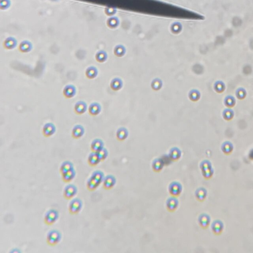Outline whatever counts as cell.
<instances>
[{"mask_svg":"<svg viewBox=\"0 0 253 253\" xmlns=\"http://www.w3.org/2000/svg\"><path fill=\"white\" fill-rule=\"evenodd\" d=\"M62 238V234L58 229L51 230L46 236V242L49 246L54 247L59 243Z\"/></svg>","mask_w":253,"mask_h":253,"instance_id":"obj_1","label":"cell"},{"mask_svg":"<svg viewBox=\"0 0 253 253\" xmlns=\"http://www.w3.org/2000/svg\"><path fill=\"white\" fill-rule=\"evenodd\" d=\"M59 217V212L58 210L54 209H49L45 215L44 223L48 226H51L57 222Z\"/></svg>","mask_w":253,"mask_h":253,"instance_id":"obj_2","label":"cell"},{"mask_svg":"<svg viewBox=\"0 0 253 253\" xmlns=\"http://www.w3.org/2000/svg\"><path fill=\"white\" fill-rule=\"evenodd\" d=\"M83 201L78 198H73L70 202L68 206V211L71 215H76L81 211L83 208Z\"/></svg>","mask_w":253,"mask_h":253,"instance_id":"obj_3","label":"cell"},{"mask_svg":"<svg viewBox=\"0 0 253 253\" xmlns=\"http://www.w3.org/2000/svg\"><path fill=\"white\" fill-rule=\"evenodd\" d=\"M78 192L76 186L73 184H69L64 187L63 196L67 200H72L74 198Z\"/></svg>","mask_w":253,"mask_h":253,"instance_id":"obj_4","label":"cell"},{"mask_svg":"<svg viewBox=\"0 0 253 253\" xmlns=\"http://www.w3.org/2000/svg\"><path fill=\"white\" fill-rule=\"evenodd\" d=\"M168 190L171 196L178 197L181 195L182 191V186L179 182L174 181L169 184Z\"/></svg>","mask_w":253,"mask_h":253,"instance_id":"obj_5","label":"cell"},{"mask_svg":"<svg viewBox=\"0 0 253 253\" xmlns=\"http://www.w3.org/2000/svg\"><path fill=\"white\" fill-rule=\"evenodd\" d=\"M56 130L57 128L54 123L48 122L43 126L42 133L45 138H49L55 134Z\"/></svg>","mask_w":253,"mask_h":253,"instance_id":"obj_6","label":"cell"},{"mask_svg":"<svg viewBox=\"0 0 253 253\" xmlns=\"http://www.w3.org/2000/svg\"><path fill=\"white\" fill-rule=\"evenodd\" d=\"M179 205V201L177 197L172 196L168 198L166 201V206L167 210L169 212L176 211Z\"/></svg>","mask_w":253,"mask_h":253,"instance_id":"obj_7","label":"cell"},{"mask_svg":"<svg viewBox=\"0 0 253 253\" xmlns=\"http://www.w3.org/2000/svg\"><path fill=\"white\" fill-rule=\"evenodd\" d=\"M76 88L72 84L66 85L63 89V95L67 99H70L75 96L76 95Z\"/></svg>","mask_w":253,"mask_h":253,"instance_id":"obj_8","label":"cell"},{"mask_svg":"<svg viewBox=\"0 0 253 253\" xmlns=\"http://www.w3.org/2000/svg\"><path fill=\"white\" fill-rule=\"evenodd\" d=\"M116 178L112 174H108L105 177L103 180V187L105 190H110L113 188L116 183Z\"/></svg>","mask_w":253,"mask_h":253,"instance_id":"obj_9","label":"cell"},{"mask_svg":"<svg viewBox=\"0 0 253 253\" xmlns=\"http://www.w3.org/2000/svg\"><path fill=\"white\" fill-rule=\"evenodd\" d=\"M88 109V105L85 101H78L74 106V110L76 114L81 115L86 113Z\"/></svg>","mask_w":253,"mask_h":253,"instance_id":"obj_10","label":"cell"},{"mask_svg":"<svg viewBox=\"0 0 253 253\" xmlns=\"http://www.w3.org/2000/svg\"><path fill=\"white\" fill-rule=\"evenodd\" d=\"M85 132V128L84 126L81 125H76L73 126L72 130V137L75 139H78L84 135Z\"/></svg>","mask_w":253,"mask_h":253,"instance_id":"obj_11","label":"cell"},{"mask_svg":"<svg viewBox=\"0 0 253 253\" xmlns=\"http://www.w3.org/2000/svg\"><path fill=\"white\" fill-rule=\"evenodd\" d=\"M102 109L101 104L97 102H93L90 104L88 107V112L90 115L95 117L100 114Z\"/></svg>","mask_w":253,"mask_h":253,"instance_id":"obj_12","label":"cell"},{"mask_svg":"<svg viewBox=\"0 0 253 253\" xmlns=\"http://www.w3.org/2000/svg\"><path fill=\"white\" fill-rule=\"evenodd\" d=\"M105 144L101 139H95L92 140L91 144V150L92 152H97L103 148Z\"/></svg>","mask_w":253,"mask_h":253,"instance_id":"obj_13","label":"cell"},{"mask_svg":"<svg viewBox=\"0 0 253 253\" xmlns=\"http://www.w3.org/2000/svg\"><path fill=\"white\" fill-rule=\"evenodd\" d=\"M169 156L172 161H178L182 157V151L179 148L174 147L169 150Z\"/></svg>","mask_w":253,"mask_h":253,"instance_id":"obj_14","label":"cell"},{"mask_svg":"<svg viewBox=\"0 0 253 253\" xmlns=\"http://www.w3.org/2000/svg\"><path fill=\"white\" fill-rule=\"evenodd\" d=\"M100 162H101V161L97 153L92 151L88 158V165L93 167L97 166Z\"/></svg>","mask_w":253,"mask_h":253,"instance_id":"obj_15","label":"cell"},{"mask_svg":"<svg viewBox=\"0 0 253 253\" xmlns=\"http://www.w3.org/2000/svg\"><path fill=\"white\" fill-rule=\"evenodd\" d=\"M98 70L95 66H90L86 69L85 75L88 79L92 80L98 76Z\"/></svg>","mask_w":253,"mask_h":253,"instance_id":"obj_16","label":"cell"},{"mask_svg":"<svg viewBox=\"0 0 253 253\" xmlns=\"http://www.w3.org/2000/svg\"><path fill=\"white\" fill-rule=\"evenodd\" d=\"M76 174V172L75 169H71L70 171L66 172L62 174V180L65 183H70V182L74 179Z\"/></svg>","mask_w":253,"mask_h":253,"instance_id":"obj_17","label":"cell"},{"mask_svg":"<svg viewBox=\"0 0 253 253\" xmlns=\"http://www.w3.org/2000/svg\"><path fill=\"white\" fill-rule=\"evenodd\" d=\"M123 81L119 78H114V79L111 80L110 83V87L111 90L115 91V92L121 90L123 88Z\"/></svg>","mask_w":253,"mask_h":253,"instance_id":"obj_18","label":"cell"},{"mask_svg":"<svg viewBox=\"0 0 253 253\" xmlns=\"http://www.w3.org/2000/svg\"><path fill=\"white\" fill-rule=\"evenodd\" d=\"M210 217L209 215L206 214H202L198 217V221L200 226L203 228L206 229L209 226L210 222Z\"/></svg>","mask_w":253,"mask_h":253,"instance_id":"obj_19","label":"cell"},{"mask_svg":"<svg viewBox=\"0 0 253 253\" xmlns=\"http://www.w3.org/2000/svg\"><path fill=\"white\" fill-rule=\"evenodd\" d=\"M164 166V163L162 159L159 158H156L152 163V168L156 173H159L162 170Z\"/></svg>","mask_w":253,"mask_h":253,"instance_id":"obj_20","label":"cell"},{"mask_svg":"<svg viewBox=\"0 0 253 253\" xmlns=\"http://www.w3.org/2000/svg\"><path fill=\"white\" fill-rule=\"evenodd\" d=\"M116 135L118 140L124 141L128 138L129 136V131L126 128L121 127L117 130Z\"/></svg>","mask_w":253,"mask_h":253,"instance_id":"obj_21","label":"cell"},{"mask_svg":"<svg viewBox=\"0 0 253 253\" xmlns=\"http://www.w3.org/2000/svg\"><path fill=\"white\" fill-rule=\"evenodd\" d=\"M74 168V164L71 161H64L60 165V168H59V172L61 174V175L65 173L68 171H70L71 169H73Z\"/></svg>","mask_w":253,"mask_h":253,"instance_id":"obj_22","label":"cell"},{"mask_svg":"<svg viewBox=\"0 0 253 253\" xmlns=\"http://www.w3.org/2000/svg\"><path fill=\"white\" fill-rule=\"evenodd\" d=\"M93 179H95L98 184L101 185L105 179V174L101 170H96L92 173L91 176Z\"/></svg>","mask_w":253,"mask_h":253,"instance_id":"obj_23","label":"cell"},{"mask_svg":"<svg viewBox=\"0 0 253 253\" xmlns=\"http://www.w3.org/2000/svg\"><path fill=\"white\" fill-rule=\"evenodd\" d=\"M207 192L206 189L203 187H199L196 190L195 192V196L197 200L199 201H203L206 198Z\"/></svg>","mask_w":253,"mask_h":253,"instance_id":"obj_24","label":"cell"},{"mask_svg":"<svg viewBox=\"0 0 253 253\" xmlns=\"http://www.w3.org/2000/svg\"><path fill=\"white\" fill-rule=\"evenodd\" d=\"M100 184L97 183V182L93 179L92 177H90L88 179L87 182V188L88 190L90 191H96L97 189Z\"/></svg>","mask_w":253,"mask_h":253,"instance_id":"obj_25","label":"cell"},{"mask_svg":"<svg viewBox=\"0 0 253 253\" xmlns=\"http://www.w3.org/2000/svg\"><path fill=\"white\" fill-rule=\"evenodd\" d=\"M163 87V82L159 78H155L151 83V87L153 90L158 91L161 90Z\"/></svg>","mask_w":253,"mask_h":253,"instance_id":"obj_26","label":"cell"},{"mask_svg":"<svg viewBox=\"0 0 253 253\" xmlns=\"http://www.w3.org/2000/svg\"><path fill=\"white\" fill-rule=\"evenodd\" d=\"M107 59V55L105 52L103 51H100L97 53L96 55V60L97 62H105Z\"/></svg>","mask_w":253,"mask_h":253,"instance_id":"obj_27","label":"cell"},{"mask_svg":"<svg viewBox=\"0 0 253 253\" xmlns=\"http://www.w3.org/2000/svg\"><path fill=\"white\" fill-rule=\"evenodd\" d=\"M200 93L196 90H192L188 93V97L189 100L192 101H196L199 100Z\"/></svg>","mask_w":253,"mask_h":253,"instance_id":"obj_28","label":"cell"},{"mask_svg":"<svg viewBox=\"0 0 253 253\" xmlns=\"http://www.w3.org/2000/svg\"><path fill=\"white\" fill-rule=\"evenodd\" d=\"M98 154V157L100 158L101 162L104 161L106 159L108 156V151L107 149L103 148L101 150L96 152Z\"/></svg>","mask_w":253,"mask_h":253,"instance_id":"obj_29","label":"cell"},{"mask_svg":"<svg viewBox=\"0 0 253 253\" xmlns=\"http://www.w3.org/2000/svg\"><path fill=\"white\" fill-rule=\"evenodd\" d=\"M31 49V45L28 42H24V43H21L19 46V50L22 53H27V52H29Z\"/></svg>","mask_w":253,"mask_h":253,"instance_id":"obj_30","label":"cell"},{"mask_svg":"<svg viewBox=\"0 0 253 253\" xmlns=\"http://www.w3.org/2000/svg\"><path fill=\"white\" fill-rule=\"evenodd\" d=\"M200 167L202 172H204L212 168L211 164L208 160H204L201 163Z\"/></svg>","mask_w":253,"mask_h":253,"instance_id":"obj_31","label":"cell"},{"mask_svg":"<svg viewBox=\"0 0 253 253\" xmlns=\"http://www.w3.org/2000/svg\"><path fill=\"white\" fill-rule=\"evenodd\" d=\"M212 229L215 233L218 234L221 229V224H220L219 221H215L212 225Z\"/></svg>","mask_w":253,"mask_h":253,"instance_id":"obj_32","label":"cell"},{"mask_svg":"<svg viewBox=\"0 0 253 253\" xmlns=\"http://www.w3.org/2000/svg\"><path fill=\"white\" fill-rule=\"evenodd\" d=\"M15 42L14 41V40H7L5 43V48L7 49H11L15 47Z\"/></svg>","mask_w":253,"mask_h":253,"instance_id":"obj_33","label":"cell"},{"mask_svg":"<svg viewBox=\"0 0 253 253\" xmlns=\"http://www.w3.org/2000/svg\"><path fill=\"white\" fill-rule=\"evenodd\" d=\"M115 54L117 57H122L125 54L124 49L122 47H118L116 48L114 51Z\"/></svg>","mask_w":253,"mask_h":253,"instance_id":"obj_34","label":"cell"},{"mask_svg":"<svg viewBox=\"0 0 253 253\" xmlns=\"http://www.w3.org/2000/svg\"><path fill=\"white\" fill-rule=\"evenodd\" d=\"M202 172V174H203V177L207 179L210 178L212 176V173H213V171H212V169H208L206 171H204Z\"/></svg>","mask_w":253,"mask_h":253,"instance_id":"obj_35","label":"cell"}]
</instances>
